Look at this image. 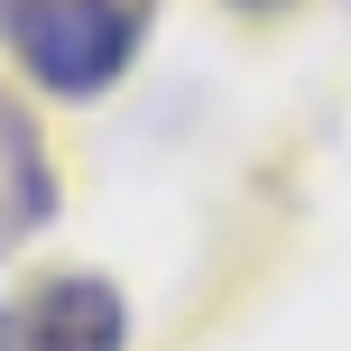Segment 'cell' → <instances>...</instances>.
<instances>
[{
  "mask_svg": "<svg viewBox=\"0 0 351 351\" xmlns=\"http://www.w3.org/2000/svg\"><path fill=\"white\" fill-rule=\"evenodd\" d=\"M47 222H56V158L37 121L0 93V250H28Z\"/></svg>",
  "mask_w": 351,
  "mask_h": 351,
  "instance_id": "3957f363",
  "label": "cell"
},
{
  "mask_svg": "<svg viewBox=\"0 0 351 351\" xmlns=\"http://www.w3.org/2000/svg\"><path fill=\"white\" fill-rule=\"evenodd\" d=\"M0 351H130V305L93 268H56L0 305Z\"/></svg>",
  "mask_w": 351,
  "mask_h": 351,
  "instance_id": "7a4b0ae2",
  "label": "cell"
},
{
  "mask_svg": "<svg viewBox=\"0 0 351 351\" xmlns=\"http://www.w3.org/2000/svg\"><path fill=\"white\" fill-rule=\"evenodd\" d=\"M231 10H250V19H278V10H296V0H231Z\"/></svg>",
  "mask_w": 351,
  "mask_h": 351,
  "instance_id": "277c9868",
  "label": "cell"
},
{
  "mask_svg": "<svg viewBox=\"0 0 351 351\" xmlns=\"http://www.w3.org/2000/svg\"><path fill=\"white\" fill-rule=\"evenodd\" d=\"M158 0H0V37H10L19 74L56 102H102L130 74Z\"/></svg>",
  "mask_w": 351,
  "mask_h": 351,
  "instance_id": "6da1fadb",
  "label": "cell"
}]
</instances>
